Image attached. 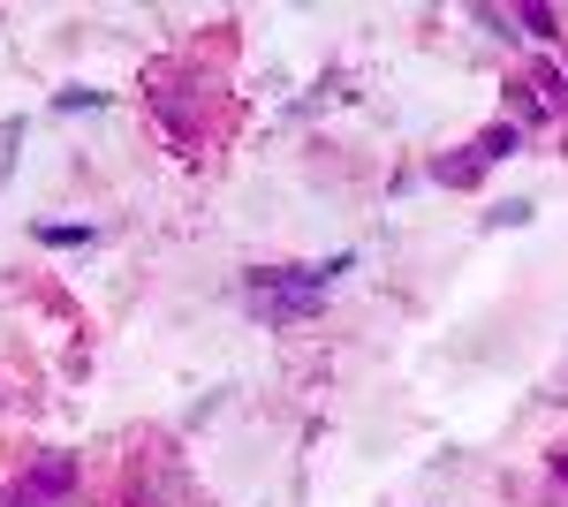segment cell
<instances>
[{"label":"cell","instance_id":"obj_4","mask_svg":"<svg viewBox=\"0 0 568 507\" xmlns=\"http://www.w3.org/2000/svg\"><path fill=\"white\" fill-rule=\"evenodd\" d=\"M318 311H326V296H258L265 326H304V318H318Z\"/></svg>","mask_w":568,"mask_h":507},{"label":"cell","instance_id":"obj_6","mask_svg":"<svg viewBox=\"0 0 568 507\" xmlns=\"http://www.w3.org/2000/svg\"><path fill=\"white\" fill-rule=\"evenodd\" d=\"M516 152H524V129H516V122H493L478 136V160H485V168H500V160H516Z\"/></svg>","mask_w":568,"mask_h":507},{"label":"cell","instance_id":"obj_1","mask_svg":"<svg viewBox=\"0 0 568 507\" xmlns=\"http://www.w3.org/2000/svg\"><path fill=\"white\" fill-rule=\"evenodd\" d=\"M205 77L197 69H152L144 77V107L160 114V129L175 136L182 152H205Z\"/></svg>","mask_w":568,"mask_h":507},{"label":"cell","instance_id":"obj_3","mask_svg":"<svg viewBox=\"0 0 568 507\" xmlns=\"http://www.w3.org/2000/svg\"><path fill=\"white\" fill-rule=\"evenodd\" d=\"M433 182H439V190H478V182H485L478 144H447V152L433 160Z\"/></svg>","mask_w":568,"mask_h":507},{"label":"cell","instance_id":"obj_8","mask_svg":"<svg viewBox=\"0 0 568 507\" xmlns=\"http://www.w3.org/2000/svg\"><path fill=\"white\" fill-rule=\"evenodd\" d=\"M530 220H538V205H530V197H508V205L485 212V227H530Z\"/></svg>","mask_w":568,"mask_h":507},{"label":"cell","instance_id":"obj_11","mask_svg":"<svg viewBox=\"0 0 568 507\" xmlns=\"http://www.w3.org/2000/svg\"><path fill=\"white\" fill-rule=\"evenodd\" d=\"M478 31H493V39H516V8L500 16V8H478Z\"/></svg>","mask_w":568,"mask_h":507},{"label":"cell","instance_id":"obj_2","mask_svg":"<svg viewBox=\"0 0 568 507\" xmlns=\"http://www.w3.org/2000/svg\"><path fill=\"white\" fill-rule=\"evenodd\" d=\"M77 485H84V463H77V455H61V447H45V455L23 463V493H39L45 507L77 500Z\"/></svg>","mask_w":568,"mask_h":507},{"label":"cell","instance_id":"obj_5","mask_svg":"<svg viewBox=\"0 0 568 507\" xmlns=\"http://www.w3.org/2000/svg\"><path fill=\"white\" fill-rule=\"evenodd\" d=\"M516 31H524V39H538V45H561L568 31H561V8H538V0H524V8H516Z\"/></svg>","mask_w":568,"mask_h":507},{"label":"cell","instance_id":"obj_12","mask_svg":"<svg viewBox=\"0 0 568 507\" xmlns=\"http://www.w3.org/2000/svg\"><path fill=\"white\" fill-rule=\"evenodd\" d=\"M546 469H554V477L568 485V447H554V455H546Z\"/></svg>","mask_w":568,"mask_h":507},{"label":"cell","instance_id":"obj_9","mask_svg":"<svg viewBox=\"0 0 568 507\" xmlns=\"http://www.w3.org/2000/svg\"><path fill=\"white\" fill-rule=\"evenodd\" d=\"M39 243H45V251H77V243H91V227H69V220H45V227H39Z\"/></svg>","mask_w":568,"mask_h":507},{"label":"cell","instance_id":"obj_7","mask_svg":"<svg viewBox=\"0 0 568 507\" xmlns=\"http://www.w3.org/2000/svg\"><path fill=\"white\" fill-rule=\"evenodd\" d=\"M508 107H516V129H538V122H554V114H546V99L530 91V77H516V84H508Z\"/></svg>","mask_w":568,"mask_h":507},{"label":"cell","instance_id":"obj_10","mask_svg":"<svg viewBox=\"0 0 568 507\" xmlns=\"http://www.w3.org/2000/svg\"><path fill=\"white\" fill-rule=\"evenodd\" d=\"M53 107H61V114H77V107H106V91H84V84H69V91H53Z\"/></svg>","mask_w":568,"mask_h":507}]
</instances>
